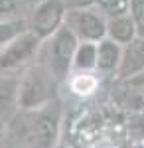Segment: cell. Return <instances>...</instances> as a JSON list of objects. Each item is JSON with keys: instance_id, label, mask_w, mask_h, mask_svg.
I'll return each instance as SVG.
<instances>
[{"instance_id": "obj_13", "label": "cell", "mask_w": 144, "mask_h": 148, "mask_svg": "<svg viewBox=\"0 0 144 148\" xmlns=\"http://www.w3.org/2000/svg\"><path fill=\"white\" fill-rule=\"evenodd\" d=\"M30 10V0H0V24L28 20Z\"/></svg>"}, {"instance_id": "obj_10", "label": "cell", "mask_w": 144, "mask_h": 148, "mask_svg": "<svg viewBox=\"0 0 144 148\" xmlns=\"http://www.w3.org/2000/svg\"><path fill=\"white\" fill-rule=\"evenodd\" d=\"M65 83L69 93L79 97V99H91L101 89V77L97 73H75V71H71Z\"/></svg>"}, {"instance_id": "obj_8", "label": "cell", "mask_w": 144, "mask_h": 148, "mask_svg": "<svg viewBox=\"0 0 144 148\" xmlns=\"http://www.w3.org/2000/svg\"><path fill=\"white\" fill-rule=\"evenodd\" d=\"M121 53L122 46L111 42L109 38L101 40L97 44V65H95V73L99 77H117V69L121 63Z\"/></svg>"}, {"instance_id": "obj_9", "label": "cell", "mask_w": 144, "mask_h": 148, "mask_svg": "<svg viewBox=\"0 0 144 148\" xmlns=\"http://www.w3.org/2000/svg\"><path fill=\"white\" fill-rule=\"evenodd\" d=\"M18 77L0 75V123L8 125L18 113Z\"/></svg>"}, {"instance_id": "obj_4", "label": "cell", "mask_w": 144, "mask_h": 148, "mask_svg": "<svg viewBox=\"0 0 144 148\" xmlns=\"http://www.w3.org/2000/svg\"><path fill=\"white\" fill-rule=\"evenodd\" d=\"M40 49L42 40L34 32L24 30L0 49V75H20L38 59Z\"/></svg>"}, {"instance_id": "obj_18", "label": "cell", "mask_w": 144, "mask_h": 148, "mask_svg": "<svg viewBox=\"0 0 144 148\" xmlns=\"http://www.w3.org/2000/svg\"><path fill=\"white\" fill-rule=\"evenodd\" d=\"M8 125H4V123H0V148H6V142H8Z\"/></svg>"}, {"instance_id": "obj_6", "label": "cell", "mask_w": 144, "mask_h": 148, "mask_svg": "<svg viewBox=\"0 0 144 148\" xmlns=\"http://www.w3.org/2000/svg\"><path fill=\"white\" fill-rule=\"evenodd\" d=\"M65 12L67 10L61 0H40L28 14V30L44 42L63 26Z\"/></svg>"}, {"instance_id": "obj_17", "label": "cell", "mask_w": 144, "mask_h": 148, "mask_svg": "<svg viewBox=\"0 0 144 148\" xmlns=\"http://www.w3.org/2000/svg\"><path fill=\"white\" fill-rule=\"evenodd\" d=\"M65 10H77V8H89L95 4V0H61Z\"/></svg>"}, {"instance_id": "obj_1", "label": "cell", "mask_w": 144, "mask_h": 148, "mask_svg": "<svg viewBox=\"0 0 144 148\" xmlns=\"http://www.w3.org/2000/svg\"><path fill=\"white\" fill-rule=\"evenodd\" d=\"M61 103L56 99L40 111L32 113H16V121H20V128L14 126V136L20 140L24 148H56L61 130Z\"/></svg>"}, {"instance_id": "obj_12", "label": "cell", "mask_w": 144, "mask_h": 148, "mask_svg": "<svg viewBox=\"0 0 144 148\" xmlns=\"http://www.w3.org/2000/svg\"><path fill=\"white\" fill-rule=\"evenodd\" d=\"M95 65H97V44L79 42L75 56H73L71 71H75V73H95Z\"/></svg>"}, {"instance_id": "obj_3", "label": "cell", "mask_w": 144, "mask_h": 148, "mask_svg": "<svg viewBox=\"0 0 144 148\" xmlns=\"http://www.w3.org/2000/svg\"><path fill=\"white\" fill-rule=\"evenodd\" d=\"M77 46H79L77 38L65 26H61L53 36H49L47 40L42 42V49H40L38 59L44 61L45 67L53 73V77L59 83H63L71 73L73 56H75Z\"/></svg>"}, {"instance_id": "obj_5", "label": "cell", "mask_w": 144, "mask_h": 148, "mask_svg": "<svg viewBox=\"0 0 144 148\" xmlns=\"http://www.w3.org/2000/svg\"><path fill=\"white\" fill-rule=\"evenodd\" d=\"M63 26L77 38V42H91L99 44L107 38V18L95 6L67 10Z\"/></svg>"}, {"instance_id": "obj_19", "label": "cell", "mask_w": 144, "mask_h": 148, "mask_svg": "<svg viewBox=\"0 0 144 148\" xmlns=\"http://www.w3.org/2000/svg\"><path fill=\"white\" fill-rule=\"evenodd\" d=\"M130 148H144V142H136V144H132Z\"/></svg>"}, {"instance_id": "obj_16", "label": "cell", "mask_w": 144, "mask_h": 148, "mask_svg": "<svg viewBox=\"0 0 144 148\" xmlns=\"http://www.w3.org/2000/svg\"><path fill=\"white\" fill-rule=\"evenodd\" d=\"M128 16L136 28V34L144 38V0H128Z\"/></svg>"}, {"instance_id": "obj_15", "label": "cell", "mask_w": 144, "mask_h": 148, "mask_svg": "<svg viewBox=\"0 0 144 148\" xmlns=\"http://www.w3.org/2000/svg\"><path fill=\"white\" fill-rule=\"evenodd\" d=\"M28 30V20H18V22H6L0 24V49L6 46L10 40H14L18 34Z\"/></svg>"}, {"instance_id": "obj_11", "label": "cell", "mask_w": 144, "mask_h": 148, "mask_svg": "<svg viewBox=\"0 0 144 148\" xmlns=\"http://www.w3.org/2000/svg\"><path fill=\"white\" fill-rule=\"evenodd\" d=\"M136 28H134L132 20L128 14L122 16H115V18H107V38L119 44V46H126L136 38Z\"/></svg>"}, {"instance_id": "obj_7", "label": "cell", "mask_w": 144, "mask_h": 148, "mask_svg": "<svg viewBox=\"0 0 144 148\" xmlns=\"http://www.w3.org/2000/svg\"><path fill=\"white\" fill-rule=\"evenodd\" d=\"M144 71V38L136 36L130 44L122 46L121 63L117 69L119 81H130Z\"/></svg>"}, {"instance_id": "obj_14", "label": "cell", "mask_w": 144, "mask_h": 148, "mask_svg": "<svg viewBox=\"0 0 144 148\" xmlns=\"http://www.w3.org/2000/svg\"><path fill=\"white\" fill-rule=\"evenodd\" d=\"M105 18H115L128 14V0H95L93 4Z\"/></svg>"}, {"instance_id": "obj_2", "label": "cell", "mask_w": 144, "mask_h": 148, "mask_svg": "<svg viewBox=\"0 0 144 148\" xmlns=\"http://www.w3.org/2000/svg\"><path fill=\"white\" fill-rule=\"evenodd\" d=\"M59 81L45 67L44 61L36 59L18 77V111L32 113L59 99Z\"/></svg>"}]
</instances>
